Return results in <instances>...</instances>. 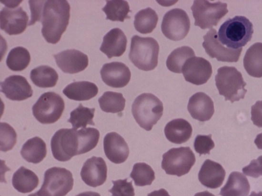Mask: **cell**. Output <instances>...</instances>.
<instances>
[{
    "mask_svg": "<svg viewBox=\"0 0 262 196\" xmlns=\"http://www.w3.org/2000/svg\"><path fill=\"white\" fill-rule=\"evenodd\" d=\"M70 6L67 1H45L40 21L41 33L46 40L56 44L66 30L70 18Z\"/></svg>",
    "mask_w": 262,
    "mask_h": 196,
    "instance_id": "1",
    "label": "cell"
},
{
    "mask_svg": "<svg viewBox=\"0 0 262 196\" xmlns=\"http://www.w3.org/2000/svg\"><path fill=\"white\" fill-rule=\"evenodd\" d=\"M253 33V24L250 20L243 16H235L221 26L218 38L227 47L238 49L251 39Z\"/></svg>",
    "mask_w": 262,
    "mask_h": 196,
    "instance_id": "2",
    "label": "cell"
},
{
    "mask_svg": "<svg viewBox=\"0 0 262 196\" xmlns=\"http://www.w3.org/2000/svg\"><path fill=\"white\" fill-rule=\"evenodd\" d=\"M159 45L151 37L134 35L131 39L129 58L139 69L149 71L158 65Z\"/></svg>",
    "mask_w": 262,
    "mask_h": 196,
    "instance_id": "3",
    "label": "cell"
},
{
    "mask_svg": "<svg viewBox=\"0 0 262 196\" xmlns=\"http://www.w3.org/2000/svg\"><path fill=\"white\" fill-rule=\"evenodd\" d=\"M132 112L138 124L145 130L150 131L162 116L163 105L155 95L143 93L135 99Z\"/></svg>",
    "mask_w": 262,
    "mask_h": 196,
    "instance_id": "4",
    "label": "cell"
},
{
    "mask_svg": "<svg viewBox=\"0 0 262 196\" xmlns=\"http://www.w3.org/2000/svg\"><path fill=\"white\" fill-rule=\"evenodd\" d=\"M216 86L220 95L231 103L243 99L247 92L246 83L242 74L232 66H223L217 69L215 77Z\"/></svg>",
    "mask_w": 262,
    "mask_h": 196,
    "instance_id": "5",
    "label": "cell"
},
{
    "mask_svg": "<svg viewBox=\"0 0 262 196\" xmlns=\"http://www.w3.org/2000/svg\"><path fill=\"white\" fill-rule=\"evenodd\" d=\"M74 179L71 172L62 167H53L44 174L39 196H65L73 186Z\"/></svg>",
    "mask_w": 262,
    "mask_h": 196,
    "instance_id": "6",
    "label": "cell"
},
{
    "mask_svg": "<svg viewBox=\"0 0 262 196\" xmlns=\"http://www.w3.org/2000/svg\"><path fill=\"white\" fill-rule=\"evenodd\" d=\"M194 25L202 29H212L228 12L227 4L218 1H194L191 7Z\"/></svg>",
    "mask_w": 262,
    "mask_h": 196,
    "instance_id": "7",
    "label": "cell"
},
{
    "mask_svg": "<svg viewBox=\"0 0 262 196\" xmlns=\"http://www.w3.org/2000/svg\"><path fill=\"white\" fill-rule=\"evenodd\" d=\"M64 109L63 100L54 92L43 93L32 108L35 118L43 124L57 121L61 117Z\"/></svg>",
    "mask_w": 262,
    "mask_h": 196,
    "instance_id": "8",
    "label": "cell"
},
{
    "mask_svg": "<svg viewBox=\"0 0 262 196\" xmlns=\"http://www.w3.org/2000/svg\"><path fill=\"white\" fill-rule=\"evenodd\" d=\"M161 166L168 175L181 177L187 174L195 162L189 147L172 148L163 156Z\"/></svg>",
    "mask_w": 262,
    "mask_h": 196,
    "instance_id": "9",
    "label": "cell"
},
{
    "mask_svg": "<svg viewBox=\"0 0 262 196\" xmlns=\"http://www.w3.org/2000/svg\"><path fill=\"white\" fill-rule=\"evenodd\" d=\"M51 151L56 160L64 162L78 155L79 141L77 131L61 129L57 131L51 140Z\"/></svg>",
    "mask_w": 262,
    "mask_h": 196,
    "instance_id": "10",
    "label": "cell"
},
{
    "mask_svg": "<svg viewBox=\"0 0 262 196\" xmlns=\"http://www.w3.org/2000/svg\"><path fill=\"white\" fill-rule=\"evenodd\" d=\"M190 27V19L186 12L181 9L174 8L164 15L161 30L168 39L179 41L186 36Z\"/></svg>",
    "mask_w": 262,
    "mask_h": 196,
    "instance_id": "11",
    "label": "cell"
},
{
    "mask_svg": "<svg viewBox=\"0 0 262 196\" xmlns=\"http://www.w3.org/2000/svg\"><path fill=\"white\" fill-rule=\"evenodd\" d=\"M203 39L202 45L211 58L222 62H236L238 60L242 48L232 49L224 46L219 41L214 29H210L203 36Z\"/></svg>",
    "mask_w": 262,
    "mask_h": 196,
    "instance_id": "12",
    "label": "cell"
},
{
    "mask_svg": "<svg viewBox=\"0 0 262 196\" xmlns=\"http://www.w3.org/2000/svg\"><path fill=\"white\" fill-rule=\"evenodd\" d=\"M182 73L186 81L200 85L206 83L211 77L212 66L206 59L194 56L188 59L185 63Z\"/></svg>",
    "mask_w": 262,
    "mask_h": 196,
    "instance_id": "13",
    "label": "cell"
},
{
    "mask_svg": "<svg viewBox=\"0 0 262 196\" xmlns=\"http://www.w3.org/2000/svg\"><path fill=\"white\" fill-rule=\"evenodd\" d=\"M28 15L21 7H5L1 11V29L10 35L23 33L28 25Z\"/></svg>",
    "mask_w": 262,
    "mask_h": 196,
    "instance_id": "14",
    "label": "cell"
},
{
    "mask_svg": "<svg viewBox=\"0 0 262 196\" xmlns=\"http://www.w3.org/2000/svg\"><path fill=\"white\" fill-rule=\"evenodd\" d=\"M83 181L88 185L96 187L102 185L107 178V166L100 157L93 156L83 164L80 172Z\"/></svg>",
    "mask_w": 262,
    "mask_h": 196,
    "instance_id": "15",
    "label": "cell"
},
{
    "mask_svg": "<svg viewBox=\"0 0 262 196\" xmlns=\"http://www.w3.org/2000/svg\"><path fill=\"white\" fill-rule=\"evenodd\" d=\"M54 57L57 66L66 73H78L85 69L89 64L88 56L75 49L63 51Z\"/></svg>",
    "mask_w": 262,
    "mask_h": 196,
    "instance_id": "16",
    "label": "cell"
},
{
    "mask_svg": "<svg viewBox=\"0 0 262 196\" xmlns=\"http://www.w3.org/2000/svg\"><path fill=\"white\" fill-rule=\"evenodd\" d=\"M102 81L113 88H122L129 82L131 72L123 63L112 62L104 64L100 70Z\"/></svg>",
    "mask_w": 262,
    "mask_h": 196,
    "instance_id": "17",
    "label": "cell"
},
{
    "mask_svg": "<svg viewBox=\"0 0 262 196\" xmlns=\"http://www.w3.org/2000/svg\"><path fill=\"white\" fill-rule=\"evenodd\" d=\"M1 91L12 101H20L32 96L33 90L27 79L20 75H12L1 83Z\"/></svg>",
    "mask_w": 262,
    "mask_h": 196,
    "instance_id": "18",
    "label": "cell"
},
{
    "mask_svg": "<svg viewBox=\"0 0 262 196\" xmlns=\"http://www.w3.org/2000/svg\"><path fill=\"white\" fill-rule=\"evenodd\" d=\"M103 148L106 157L112 162H124L129 155V148L124 138L116 132L107 133L103 140Z\"/></svg>",
    "mask_w": 262,
    "mask_h": 196,
    "instance_id": "19",
    "label": "cell"
},
{
    "mask_svg": "<svg viewBox=\"0 0 262 196\" xmlns=\"http://www.w3.org/2000/svg\"><path fill=\"white\" fill-rule=\"evenodd\" d=\"M187 109L192 117L200 121L209 120L214 112L213 101L203 92H196L190 97Z\"/></svg>",
    "mask_w": 262,
    "mask_h": 196,
    "instance_id": "20",
    "label": "cell"
},
{
    "mask_svg": "<svg viewBox=\"0 0 262 196\" xmlns=\"http://www.w3.org/2000/svg\"><path fill=\"white\" fill-rule=\"evenodd\" d=\"M225 175V170L220 163L207 159L201 167L198 178L204 186L215 189L222 185Z\"/></svg>",
    "mask_w": 262,
    "mask_h": 196,
    "instance_id": "21",
    "label": "cell"
},
{
    "mask_svg": "<svg viewBox=\"0 0 262 196\" xmlns=\"http://www.w3.org/2000/svg\"><path fill=\"white\" fill-rule=\"evenodd\" d=\"M127 42L124 32L119 28H114L103 37L100 50L109 59L120 57L126 50Z\"/></svg>",
    "mask_w": 262,
    "mask_h": 196,
    "instance_id": "22",
    "label": "cell"
},
{
    "mask_svg": "<svg viewBox=\"0 0 262 196\" xmlns=\"http://www.w3.org/2000/svg\"><path fill=\"white\" fill-rule=\"evenodd\" d=\"M192 128L190 123L183 118L173 119L168 122L164 128L166 138L171 142L181 144L191 137Z\"/></svg>",
    "mask_w": 262,
    "mask_h": 196,
    "instance_id": "23",
    "label": "cell"
},
{
    "mask_svg": "<svg viewBox=\"0 0 262 196\" xmlns=\"http://www.w3.org/2000/svg\"><path fill=\"white\" fill-rule=\"evenodd\" d=\"M250 186L247 177L238 172H232L226 184L221 188V196H247Z\"/></svg>",
    "mask_w": 262,
    "mask_h": 196,
    "instance_id": "24",
    "label": "cell"
},
{
    "mask_svg": "<svg viewBox=\"0 0 262 196\" xmlns=\"http://www.w3.org/2000/svg\"><path fill=\"white\" fill-rule=\"evenodd\" d=\"M62 92L69 99L82 101L89 100L95 96L98 92V88L93 83L79 81L68 85Z\"/></svg>",
    "mask_w": 262,
    "mask_h": 196,
    "instance_id": "25",
    "label": "cell"
},
{
    "mask_svg": "<svg viewBox=\"0 0 262 196\" xmlns=\"http://www.w3.org/2000/svg\"><path fill=\"white\" fill-rule=\"evenodd\" d=\"M244 68L251 76L262 77V43L256 42L247 51L243 60Z\"/></svg>",
    "mask_w": 262,
    "mask_h": 196,
    "instance_id": "26",
    "label": "cell"
},
{
    "mask_svg": "<svg viewBox=\"0 0 262 196\" xmlns=\"http://www.w3.org/2000/svg\"><path fill=\"white\" fill-rule=\"evenodd\" d=\"M20 154L23 158L28 162L38 163L47 155L46 144L40 137H34L28 139L24 144Z\"/></svg>",
    "mask_w": 262,
    "mask_h": 196,
    "instance_id": "27",
    "label": "cell"
},
{
    "mask_svg": "<svg viewBox=\"0 0 262 196\" xmlns=\"http://www.w3.org/2000/svg\"><path fill=\"white\" fill-rule=\"evenodd\" d=\"M12 183L18 192L28 193L33 191L38 185L39 179L32 170L21 166L13 174Z\"/></svg>",
    "mask_w": 262,
    "mask_h": 196,
    "instance_id": "28",
    "label": "cell"
},
{
    "mask_svg": "<svg viewBox=\"0 0 262 196\" xmlns=\"http://www.w3.org/2000/svg\"><path fill=\"white\" fill-rule=\"evenodd\" d=\"M30 76L32 82L41 88L54 87L58 79L56 70L47 65H41L33 69Z\"/></svg>",
    "mask_w": 262,
    "mask_h": 196,
    "instance_id": "29",
    "label": "cell"
},
{
    "mask_svg": "<svg viewBox=\"0 0 262 196\" xmlns=\"http://www.w3.org/2000/svg\"><path fill=\"white\" fill-rule=\"evenodd\" d=\"M158 16L150 7L140 10L135 15L134 22L135 29L141 34H148L156 27Z\"/></svg>",
    "mask_w": 262,
    "mask_h": 196,
    "instance_id": "30",
    "label": "cell"
},
{
    "mask_svg": "<svg viewBox=\"0 0 262 196\" xmlns=\"http://www.w3.org/2000/svg\"><path fill=\"white\" fill-rule=\"evenodd\" d=\"M195 56L193 49L189 46H183L174 50L168 56L166 66L171 71L180 74L186 61Z\"/></svg>",
    "mask_w": 262,
    "mask_h": 196,
    "instance_id": "31",
    "label": "cell"
},
{
    "mask_svg": "<svg viewBox=\"0 0 262 196\" xmlns=\"http://www.w3.org/2000/svg\"><path fill=\"white\" fill-rule=\"evenodd\" d=\"M106 5L102 10L106 15V19L123 22L129 18L128 13L131 11L128 2L123 0L106 1Z\"/></svg>",
    "mask_w": 262,
    "mask_h": 196,
    "instance_id": "32",
    "label": "cell"
},
{
    "mask_svg": "<svg viewBox=\"0 0 262 196\" xmlns=\"http://www.w3.org/2000/svg\"><path fill=\"white\" fill-rule=\"evenodd\" d=\"M101 110L107 113H119L125 107V99L121 93L106 91L98 99Z\"/></svg>",
    "mask_w": 262,
    "mask_h": 196,
    "instance_id": "33",
    "label": "cell"
},
{
    "mask_svg": "<svg viewBox=\"0 0 262 196\" xmlns=\"http://www.w3.org/2000/svg\"><path fill=\"white\" fill-rule=\"evenodd\" d=\"M30 60L29 51L24 47L17 46L12 48L9 53L6 64L13 71H21L28 66Z\"/></svg>",
    "mask_w": 262,
    "mask_h": 196,
    "instance_id": "34",
    "label": "cell"
},
{
    "mask_svg": "<svg viewBox=\"0 0 262 196\" xmlns=\"http://www.w3.org/2000/svg\"><path fill=\"white\" fill-rule=\"evenodd\" d=\"M95 108H89L79 104L78 107L70 113V117L68 120L72 125L74 130L78 128H85L88 125H95L93 120Z\"/></svg>",
    "mask_w": 262,
    "mask_h": 196,
    "instance_id": "35",
    "label": "cell"
},
{
    "mask_svg": "<svg viewBox=\"0 0 262 196\" xmlns=\"http://www.w3.org/2000/svg\"><path fill=\"white\" fill-rule=\"evenodd\" d=\"M79 141L78 155L86 153L97 145L100 137L99 131L94 128H82L77 131Z\"/></svg>",
    "mask_w": 262,
    "mask_h": 196,
    "instance_id": "36",
    "label": "cell"
},
{
    "mask_svg": "<svg viewBox=\"0 0 262 196\" xmlns=\"http://www.w3.org/2000/svg\"><path fill=\"white\" fill-rule=\"evenodd\" d=\"M135 184L138 186L150 185L155 179V172L150 166L144 162L135 163L130 174Z\"/></svg>",
    "mask_w": 262,
    "mask_h": 196,
    "instance_id": "37",
    "label": "cell"
},
{
    "mask_svg": "<svg viewBox=\"0 0 262 196\" xmlns=\"http://www.w3.org/2000/svg\"><path fill=\"white\" fill-rule=\"evenodd\" d=\"M17 135L14 129L6 122H1V151L11 150L16 142Z\"/></svg>",
    "mask_w": 262,
    "mask_h": 196,
    "instance_id": "38",
    "label": "cell"
},
{
    "mask_svg": "<svg viewBox=\"0 0 262 196\" xmlns=\"http://www.w3.org/2000/svg\"><path fill=\"white\" fill-rule=\"evenodd\" d=\"M113 186L108 190L112 196H135L132 181L127 182V179L112 181Z\"/></svg>",
    "mask_w": 262,
    "mask_h": 196,
    "instance_id": "39",
    "label": "cell"
},
{
    "mask_svg": "<svg viewBox=\"0 0 262 196\" xmlns=\"http://www.w3.org/2000/svg\"><path fill=\"white\" fill-rule=\"evenodd\" d=\"M212 135H198L195 138L193 146L195 151L200 155L210 154V151L214 147V141L212 139Z\"/></svg>",
    "mask_w": 262,
    "mask_h": 196,
    "instance_id": "40",
    "label": "cell"
},
{
    "mask_svg": "<svg viewBox=\"0 0 262 196\" xmlns=\"http://www.w3.org/2000/svg\"><path fill=\"white\" fill-rule=\"evenodd\" d=\"M242 170L245 175L252 178H257L262 176V155L252 160Z\"/></svg>",
    "mask_w": 262,
    "mask_h": 196,
    "instance_id": "41",
    "label": "cell"
},
{
    "mask_svg": "<svg viewBox=\"0 0 262 196\" xmlns=\"http://www.w3.org/2000/svg\"><path fill=\"white\" fill-rule=\"evenodd\" d=\"M45 1H29V3L31 10V20L28 23L29 26L32 25L37 21L40 20L42 6Z\"/></svg>",
    "mask_w": 262,
    "mask_h": 196,
    "instance_id": "42",
    "label": "cell"
},
{
    "mask_svg": "<svg viewBox=\"0 0 262 196\" xmlns=\"http://www.w3.org/2000/svg\"><path fill=\"white\" fill-rule=\"evenodd\" d=\"M251 120L259 128H262V101H257L251 107Z\"/></svg>",
    "mask_w": 262,
    "mask_h": 196,
    "instance_id": "43",
    "label": "cell"
},
{
    "mask_svg": "<svg viewBox=\"0 0 262 196\" xmlns=\"http://www.w3.org/2000/svg\"><path fill=\"white\" fill-rule=\"evenodd\" d=\"M147 196H170L168 192L164 189L155 190L148 194Z\"/></svg>",
    "mask_w": 262,
    "mask_h": 196,
    "instance_id": "44",
    "label": "cell"
},
{
    "mask_svg": "<svg viewBox=\"0 0 262 196\" xmlns=\"http://www.w3.org/2000/svg\"><path fill=\"white\" fill-rule=\"evenodd\" d=\"M254 143L258 149L262 150V133L256 136Z\"/></svg>",
    "mask_w": 262,
    "mask_h": 196,
    "instance_id": "45",
    "label": "cell"
},
{
    "mask_svg": "<svg viewBox=\"0 0 262 196\" xmlns=\"http://www.w3.org/2000/svg\"><path fill=\"white\" fill-rule=\"evenodd\" d=\"M75 196H101L100 194L96 192L86 191L80 193Z\"/></svg>",
    "mask_w": 262,
    "mask_h": 196,
    "instance_id": "46",
    "label": "cell"
},
{
    "mask_svg": "<svg viewBox=\"0 0 262 196\" xmlns=\"http://www.w3.org/2000/svg\"><path fill=\"white\" fill-rule=\"evenodd\" d=\"M194 196H215L213 194L208 191L198 192L195 194Z\"/></svg>",
    "mask_w": 262,
    "mask_h": 196,
    "instance_id": "47",
    "label": "cell"
},
{
    "mask_svg": "<svg viewBox=\"0 0 262 196\" xmlns=\"http://www.w3.org/2000/svg\"><path fill=\"white\" fill-rule=\"evenodd\" d=\"M249 196H262V191H259L256 193L255 191H252L250 195Z\"/></svg>",
    "mask_w": 262,
    "mask_h": 196,
    "instance_id": "48",
    "label": "cell"
},
{
    "mask_svg": "<svg viewBox=\"0 0 262 196\" xmlns=\"http://www.w3.org/2000/svg\"><path fill=\"white\" fill-rule=\"evenodd\" d=\"M28 196H39L37 192H35V193H31L30 194H29V195Z\"/></svg>",
    "mask_w": 262,
    "mask_h": 196,
    "instance_id": "49",
    "label": "cell"
}]
</instances>
